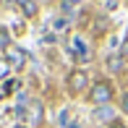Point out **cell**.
I'll list each match as a JSON object with an SVG mask.
<instances>
[{"label":"cell","instance_id":"cell-11","mask_svg":"<svg viewBox=\"0 0 128 128\" xmlns=\"http://www.w3.org/2000/svg\"><path fill=\"white\" fill-rule=\"evenodd\" d=\"M10 60H16V63H24V50H10Z\"/></svg>","mask_w":128,"mask_h":128},{"label":"cell","instance_id":"cell-13","mask_svg":"<svg viewBox=\"0 0 128 128\" xmlns=\"http://www.w3.org/2000/svg\"><path fill=\"white\" fill-rule=\"evenodd\" d=\"M110 128H126V126L120 123V120H115V123H110Z\"/></svg>","mask_w":128,"mask_h":128},{"label":"cell","instance_id":"cell-5","mask_svg":"<svg viewBox=\"0 0 128 128\" xmlns=\"http://www.w3.org/2000/svg\"><path fill=\"white\" fill-rule=\"evenodd\" d=\"M42 112H44V110H42V102H37V100H32V102H29L26 115L34 120V123H39V120H42Z\"/></svg>","mask_w":128,"mask_h":128},{"label":"cell","instance_id":"cell-14","mask_svg":"<svg viewBox=\"0 0 128 128\" xmlns=\"http://www.w3.org/2000/svg\"><path fill=\"white\" fill-rule=\"evenodd\" d=\"M123 112H128V94L123 97Z\"/></svg>","mask_w":128,"mask_h":128},{"label":"cell","instance_id":"cell-8","mask_svg":"<svg viewBox=\"0 0 128 128\" xmlns=\"http://www.w3.org/2000/svg\"><path fill=\"white\" fill-rule=\"evenodd\" d=\"M8 76H10V60L0 58V78H8Z\"/></svg>","mask_w":128,"mask_h":128},{"label":"cell","instance_id":"cell-3","mask_svg":"<svg viewBox=\"0 0 128 128\" xmlns=\"http://www.w3.org/2000/svg\"><path fill=\"white\" fill-rule=\"evenodd\" d=\"M112 118H115V112H112L110 104H102V107L94 110V120H97V123H115Z\"/></svg>","mask_w":128,"mask_h":128},{"label":"cell","instance_id":"cell-12","mask_svg":"<svg viewBox=\"0 0 128 128\" xmlns=\"http://www.w3.org/2000/svg\"><path fill=\"white\" fill-rule=\"evenodd\" d=\"M120 55H123V58H128V37L123 39V42H120Z\"/></svg>","mask_w":128,"mask_h":128},{"label":"cell","instance_id":"cell-2","mask_svg":"<svg viewBox=\"0 0 128 128\" xmlns=\"http://www.w3.org/2000/svg\"><path fill=\"white\" fill-rule=\"evenodd\" d=\"M86 86H89V73L86 71L76 68V71L68 73V92H71V94H81Z\"/></svg>","mask_w":128,"mask_h":128},{"label":"cell","instance_id":"cell-6","mask_svg":"<svg viewBox=\"0 0 128 128\" xmlns=\"http://www.w3.org/2000/svg\"><path fill=\"white\" fill-rule=\"evenodd\" d=\"M18 3V8L24 10L26 16H37V10H39V3L37 0H16Z\"/></svg>","mask_w":128,"mask_h":128},{"label":"cell","instance_id":"cell-7","mask_svg":"<svg viewBox=\"0 0 128 128\" xmlns=\"http://www.w3.org/2000/svg\"><path fill=\"white\" fill-rule=\"evenodd\" d=\"M78 8H81L78 0H63V10H66V13H76Z\"/></svg>","mask_w":128,"mask_h":128},{"label":"cell","instance_id":"cell-1","mask_svg":"<svg viewBox=\"0 0 128 128\" xmlns=\"http://www.w3.org/2000/svg\"><path fill=\"white\" fill-rule=\"evenodd\" d=\"M112 100V86L107 84V81H97L94 86H92L89 92V102H94L97 107H102V104H110Z\"/></svg>","mask_w":128,"mask_h":128},{"label":"cell","instance_id":"cell-4","mask_svg":"<svg viewBox=\"0 0 128 128\" xmlns=\"http://www.w3.org/2000/svg\"><path fill=\"white\" fill-rule=\"evenodd\" d=\"M123 66H126V58L120 55V52H112V55H107V68H110L112 73L123 71Z\"/></svg>","mask_w":128,"mask_h":128},{"label":"cell","instance_id":"cell-9","mask_svg":"<svg viewBox=\"0 0 128 128\" xmlns=\"http://www.w3.org/2000/svg\"><path fill=\"white\" fill-rule=\"evenodd\" d=\"M0 47H10V37H8V29L0 26Z\"/></svg>","mask_w":128,"mask_h":128},{"label":"cell","instance_id":"cell-10","mask_svg":"<svg viewBox=\"0 0 128 128\" xmlns=\"http://www.w3.org/2000/svg\"><path fill=\"white\" fill-rule=\"evenodd\" d=\"M13 89H16V81H13V78H8V81H5V84H3V92H0V97L10 94V92H13Z\"/></svg>","mask_w":128,"mask_h":128},{"label":"cell","instance_id":"cell-15","mask_svg":"<svg viewBox=\"0 0 128 128\" xmlns=\"http://www.w3.org/2000/svg\"><path fill=\"white\" fill-rule=\"evenodd\" d=\"M16 128H26V126H21V123H18V126H16Z\"/></svg>","mask_w":128,"mask_h":128}]
</instances>
